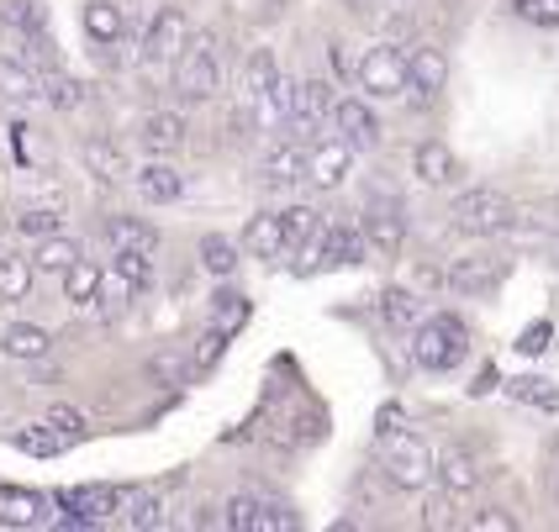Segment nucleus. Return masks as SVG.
I'll list each match as a JSON object with an SVG mask.
<instances>
[{"instance_id":"29","label":"nucleus","mask_w":559,"mask_h":532,"mask_svg":"<svg viewBox=\"0 0 559 532\" xmlns=\"http://www.w3.org/2000/svg\"><path fill=\"white\" fill-rule=\"evenodd\" d=\"M74 258H85V253H80V243H69V238H59V232L37 238V253H32V264H37V269H48V275H63Z\"/></svg>"},{"instance_id":"25","label":"nucleus","mask_w":559,"mask_h":532,"mask_svg":"<svg viewBox=\"0 0 559 532\" xmlns=\"http://www.w3.org/2000/svg\"><path fill=\"white\" fill-rule=\"evenodd\" d=\"M412 164H417V180H423V185H449V180H454V169H460L454 154H449L443 143H423Z\"/></svg>"},{"instance_id":"13","label":"nucleus","mask_w":559,"mask_h":532,"mask_svg":"<svg viewBox=\"0 0 559 532\" xmlns=\"http://www.w3.org/2000/svg\"><path fill=\"white\" fill-rule=\"evenodd\" d=\"M32 285H37V264H32L27 253H0V306L27 301Z\"/></svg>"},{"instance_id":"8","label":"nucleus","mask_w":559,"mask_h":532,"mask_svg":"<svg viewBox=\"0 0 559 532\" xmlns=\"http://www.w3.org/2000/svg\"><path fill=\"white\" fill-rule=\"evenodd\" d=\"M333 122H338V132H343V143L359 154H370V148H380V117H374L365 100H338L333 106Z\"/></svg>"},{"instance_id":"41","label":"nucleus","mask_w":559,"mask_h":532,"mask_svg":"<svg viewBox=\"0 0 559 532\" xmlns=\"http://www.w3.org/2000/svg\"><path fill=\"white\" fill-rule=\"evenodd\" d=\"M280 221H285V243L290 249H301L311 232H317V211L311 206H290V211H280Z\"/></svg>"},{"instance_id":"48","label":"nucleus","mask_w":559,"mask_h":532,"mask_svg":"<svg viewBox=\"0 0 559 532\" xmlns=\"http://www.w3.org/2000/svg\"><path fill=\"white\" fill-rule=\"evenodd\" d=\"M285 528H290V517H285L280 506L259 501V511H253V528H249V532H285Z\"/></svg>"},{"instance_id":"50","label":"nucleus","mask_w":559,"mask_h":532,"mask_svg":"<svg viewBox=\"0 0 559 532\" xmlns=\"http://www.w3.org/2000/svg\"><path fill=\"white\" fill-rule=\"evenodd\" d=\"M469 528L475 532H518V517H507V511H480Z\"/></svg>"},{"instance_id":"45","label":"nucleus","mask_w":559,"mask_h":532,"mask_svg":"<svg viewBox=\"0 0 559 532\" xmlns=\"http://www.w3.org/2000/svg\"><path fill=\"white\" fill-rule=\"evenodd\" d=\"M518 16L533 27H559V0H518Z\"/></svg>"},{"instance_id":"35","label":"nucleus","mask_w":559,"mask_h":532,"mask_svg":"<svg viewBox=\"0 0 559 532\" xmlns=\"http://www.w3.org/2000/svg\"><path fill=\"white\" fill-rule=\"evenodd\" d=\"M132 295H138V285H132V280H122L117 269H106V275H100V295H95V301L106 306V316H122V312H127V301H132Z\"/></svg>"},{"instance_id":"11","label":"nucleus","mask_w":559,"mask_h":532,"mask_svg":"<svg viewBox=\"0 0 559 532\" xmlns=\"http://www.w3.org/2000/svg\"><path fill=\"white\" fill-rule=\"evenodd\" d=\"M322 117H333V85L328 80H307V85H296V117L290 126L311 137V126H322Z\"/></svg>"},{"instance_id":"44","label":"nucleus","mask_w":559,"mask_h":532,"mask_svg":"<svg viewBox=\"0 0 559 532\" xmlns=\"http://www.w3.org/2000/svg\"><path fill=\"white\" fill-rule=\"evenodd\" d=\"M253 126H259V111H253V100L233 106V117H227V143H249Z\"/></svg>"},{"instance_id":"47","label":"nucleus","mask_w":559,"mask_h":532,"mask_svg":"<svg viewBox=\"0 0 559 532\" xmlns=\"http://www.w3.org/2000/svg\"><path fill=\"white\" fill-rule=\"evenodd\" d=\"M48 422L59 427L63 438H80V433H85V411H74V407H53L48 411Z\"/></svg>"},{"instance_id":"21","label":"nucleus","mask_w":559,"mask_h":532,"mask_svg":"<svg viewBox=\"0 0 559 532\" xmlns=\"http://www.w3.org/2000/svg\"><path fill=\"white\" fill-rule=\"evenodd\" d=\"M85 32H91V43H100V48H117V37H122V5L117 0H91L85 5Z\"/></svg>"},{"instance_id":"23","label":"nucleus","mask_w":559,"mask_h":532,"mask_svg":"<svg viewBox=\"0 0 559 532\" xmlns=\"http://www.w3.org/2000/svg\"><path fill=\"white\" fill-rule=\"evenodd\" d=\"M438 480H443V491H454V496H469V491L480 485V470H475V459H469L465 448H449V454L438 459Z\"/></svg>"},{"instance_id":"33","label":"nucleus","mask_w":559,"mask_h":532,"mask_svg":"<svg viewBox=\"0 0 559 532\" xmlns=\"http://www.w3.org/2000/svg\"><path fill=\"white\" fill-rule=\"evenodd\" d=\"M5 353H11V359H43V353H48V332H43V327H22V322H16V327H11V332H5Z\"/></svg>"},{"instance_id":"39","label":"nucleus","mask_w":559,"mask_h":532,"mask_svg":"<svg viewBox=\"0 0 559 532\" xmlns=\"http://www.w3.org/2000/svg\"><path fill=\"white\" fill-rule=\"evenodd\" d=\"M59 221H63L59 206H27V211L16 217V232H22V238H48V232H59Z\"/></svg>"},{"instance_id":"37","label":"nucleus","mask_w":559,"mask_h":532,"mask_svg":"<svg viewBox=\"0 0 559 532\" xmlns=\"http://www.w3.org/2000/svg\"><path fill=\"white\" fill-rule=\"evenodd\" d=\"M154 253H132V249H117V258H111V269L122 275V280H132L138 290H148L154 285V264H148Z\"/></svg>"},{"instance_id":"54","label":"nucleus","mask_w":559,"mask_h":532,"mask_svg":"<svg viewBox=\"0 0 559 532\" xmlns=\"http://www.w3.org/2000/svg\"><path fill=\"white\" fill-rule=\"evenodd\" d=\"M555 501H559V470H555Z\"/></svg>"},{"instance_id":"17","label":"nucleus","mask_w":559,"mask_h":532,"mask_svg":"<svg viewBox=\"0 0 559 532\" xmlns=\"http://www.w3.org/2000/svg\"><path fill=\"white\" fill-rule=\"evenodd\" d=\"M243 249H249L253 258H280V253H290V243H285V221H280L275 211L253 217L249 227H243Z\"/></svg>"},{"instance_id":"32","label":"nucleus","mask_w":559,"mask_h":532,"mask_svg":"<svg viewBox=\"0 0 559 532\" xmlns=\"http://www.w3.org/2000/svg\"><path fill=\"white\" fill-rule=\"evenodd\" d=\"M201 264H206L217 280H227V275L238 269V243H233V238H222V232L201 238Z\"/></svg>"},{"instance_id":"34","label":"nucleus","mask_w":559,"mask_h":532,"mask_svg":"<svg viewBox=\"0 0 559 532\" xmlns=\"http://www.w3.org/2000/svg\"><path fill=\"white\" fill-rule=\"evenodd\" d=\"M43 95H48V106H53V111H74V106L85 100V85L53 69V74H43Z\"/></svg>"},{"instance_id":"10","label":"nucleus","mask_w":559,"mask_h":532,"mask_svg":"<svg viewBox=\"0 0 559 532\" xmlns=\"http://www.w3.org/2000/svg\"><path fill=\"white\" fill-rule=\"evenodd\" d=\"M443 85H449V59H443L438 48H412V53H406V90L433 100Z\"/></svg>"},{"instance_id":"30","label":"nucleus","mask_w":559,"mask_h":532,"mask_svg":"<svg viewBox=\"0 0 559 532\" xmlns=\"http://www.w3.org/2000/svg\"><path fill=\"white\" fill-rule=\"evenodd\" d=\"M301 169H307V154L301 148H275V154L264 158V185L270 190H285L301 180Z\"/></svg>"},{"instance_id":"15","label":"nucleus","mask_w":559,"mask_h":532,"mask_svg":"<svg viewBox=\"0 0 559 532\" xmlns=\"http://www.w3.org/2000/svg\"><path fill=\"white\" fill-rule=\"evenodd\" d=\"M365 243L385 258H396L406 249V217L402 211H365Z\"/></svg>"},{"instance_id":"51","label":"nucleus","mask_w":559,"mask_h":532,"mask_svg":"<svg viewBox=\"0 0 559 532\" xmlns=\"http://www.w3.org/2000/svg\"><path fill=\"white\" fill-rule=\"evenodd\" d=\"M127 522H132V528H158V522H164V501H158V496H148V501L138 506Z\"/></svg>"},{"instance_id":"18","label":"nucleus","mask_w":559,"mask_h":532,"mask_svg":"<svg viewBox=\"0 0 559 532\" xmlns=\"http://www.w3.org/2000/svg\"><path fill=\"white\" fill-rule=\"evenodd\" d=\"M253 100H259V122L264 126L290 122V117H296V80H290V74H275V80H270V90L253 95Z\"/></svg>"},{"instance_id":"19","label":"nucleus","mask_w":559,"mask_h":532,"mask_svg":"<svg viewBox=\"0 0 559 532\" xmlns=\"http://www.w3.org/2000/svg\"><path fill=\"white\" fill-rule=\"evenodd\" d=\"M80 158H85V169H91L95 180H122L127 174V154L111 143V137H85Z\"/></svg>"},{"instance_id":"20","label":"nucleus","mask_w":559,"mask_h":532,"mask_svg":"<svg viewBox=\"0 0 559 532\" xmlns=\"http://www.w3.org/2000/svg\"><path fill=\"white\" fill-rule=\"evenodd\" d=\"M106 238H111V249H132V253H154L158 249L154 221H143V217H111Z\"/></svg>"},{"instance_id":"49","label":"nucleus","mask_w":559,"mask_h":532,"mask_svg":"<svg viewBox=\"0 0 559 532\" xmlns=\"http://www.w3.org/2000/svg\"><path fill=\"white\" fill-rule=\"evenodd\" d=\"M549 332H555L549 322H533V327H528V332H523V338H518L512 348H518V353H528V359H533V353H544V348H549Z\"/></svg>"},{"instance_id":"2","label":"nucleus","mask_w":559,"mask_h":532,"mask_svg":"<svg viewBox=\"0 0 559 532\" xmlns=\"http://www.w3.org/2000/svg\"><path fill=\"white\" fill-rule=\"evenodd\" d=\"M380 470L402 491H423L438 474V459L428 438H417V433H380Z\"/></svg>"},{"instance_id":"22","label":"nucleus","mask_w":559,"mask_h":532,"mask_svg":"<svg viewBox=\"0 0 559 532\" xmlns=\"http://www.w3.org/2000/svg\"><path fill=\"white\" fill-rule=\"evenodd\" d=\"M501 275H507V258H465V264H454L449 269V285L454 290H491V285H501Z\"/></svg>"},{"instance_id":"46","label":"nucleus","mask_w":559,"mask_h":532,"mask_svg":"<svg viewBox=\"0 0 559 532\" xmlns=\"http://www.w3.org/2000/svg\"><path fill=\"white\" fill-rule=\"evenodd\" d=\"M222 511H227V517H222L227 528H243V532H249L253 528V511H259V496H233V501L222 506Z\"/></svg>"},{"instance_id":"27","label":"nucleus","mask_w":559,"mask_h":532,"mask_svg":"<svg viewBox=\"0 0 559 532\" xmlns=\"http://www.w3.org/2000/svg\"><path fill=\"white\" fill-rule=\"evenodd\" d=\"M11 59H16V63H27L32 74H37V80L59 69V53H53V43H48L43 32H32V37H16V48H11Z\"/></svg>"},{"instance_id":"24","label":"nucleus","mask_w":559,"mask_h":532,"mask_svg":"<svg viewBox=\"0 0 559 532\" xmlns=\"http://www.w3.org/2000/svg\"><path fill=\"white\" fill-rule=\"evenodd\" d=\"M0 22L16 32V37L48 32V5H43V0H5V5H0Z\"/></svg>"},{"instance_id":"26","label":"nucleus","mask_w":559,"mask_h":532,"mask_svg":"<svg viewBox=\"0 0 559 532\" xmlns=\"http://www.w3.org/2000/svg\"><path fill=\"white\" fill-rule=\"evenodd\" d=\"M518 407H533V411H559V385L555 379H538V375H523L507 385Z\"/></svg>"},{"instance_id":"14","label":"nucleus","mask_w":559,"mask_h":532,"mask_svg":"<svg viewBox=\"0 0 559 532\" xmlns=\"http://www.w3.org/2000/svg\"><path fill=\"white\" fill-rule=\"evenodd\" d=\"M0 522H5V528H37V522H43V491L0 485Z\"/></svg>"},{"instance_id":"1","label":"nucleus","mask_w":559,"mask_h":532,"mask_svg":"<svg viewBox=\"0 0 559 532\" xmlns=\"http://www.w3.org/2000/svg\"><path fill=\"white\" fill-rule=\"evenodd\" d=\"M465 353H469V327L460 322V316H433V322H423L417 338H412V359H417L428 375L460 370Z\"/></svg>"},{"instance_id":"53","label":"nucleus","mask_w":559,"mask_h":532,"mask_svg":"<svg viewBox=\"0 0 559 532\" xmlns=\"http://www.w3.org/2000/svg\"><path fill=\"white\" fill-rule=\"evenodd\" d=\"M497 385H501V375L491 370V364H486V370H480V379H475L469 390H475V396H486V390H497Z\"/></svg>"},{"instance_id":"12","label":"nucleus","mask_w":559,"mask_h":532,"mask_svg":"<svg viewBox=\"0 0 559 532\" xmlns=\"http://www.w3.org/2000/svg\"><path fill=\"white\" fill-rule=\"evenodd\" d=\"M138 190H143V201L169 206V201H180V195H186V174H180V169H169V164H158V158H148V164L138 169Z\"/></svg>"},{"instance_id":"43","label":"nucleus","mask_w":559,"mask_h":532,"mask_svg":"<svg viewBox=\"0 0 559 532\" xmlns=\"http://www.w3.org/2000/svg\"><path fill=\"white\" fill-rule=\"evenodd\" d=\"M423 528H433V532L460 528V517H454V491H443V496H433V501L423 506Z\"/></svg>"},{"instance_id":"36","label":"nucleus","mask_w":559,"mask_h":532,"mask_svg":"<svg viewBox=\"0 0 559 532\" xmlns=\"http://www.w3.org/2000/svg\"><path fill=\"white\" fill-rule=\"evenodd\" d=\"M275 74H280V69H275V53H270V48H253V53H249V69H243V90H249V100L270 90V80H275Z\"/></svg>"},{"instance_id":"3","label":"nucleus","mask_w":559,"mask_h":532,"mask_svg":"<svg viewBox=\"0 0 559 532\" xmlns=\"http://www.w3.org/2000/svg\"><path fill=\"white\" fill-rule=\"evenodd\" d=\"M449 221H454V232H465V238H497V232H507V227L518 221V206H512L501 190H469V195L454 201Z\"/></svg>"},{"instance_id":"4","label":"nucleus","mask_w":559,"mask_h":532,"mask_svg":"<svg viewBox=\"0 0 559 532\" xmlns=\"http://www.w3.org/2000/svg\"><path fill=\"white\" fill-rule=\"evenodd\" d=\"M217 85H222L217 43H212V32H195V43H186V53L175 59V95L180 100H212Z\"/></svg>"},{"instance_id":"16","label":"nucleus","mask_w":559,"mask_h":532,"mask_svg":"<svg viewBox=\"0 0 559 532\" xmlns=\"http://www.w3.org/2000/svg\"><path fill=\"white\" fill-rule=\"evenodd\" d=\"M143 148L154 158L186 148V117H180V111H154V117L143 122Z\"/></svg>"},{"instance_id":"7","label":"nucleus","mask_w":559,"mask_h":532,"mask_svg":"<svg viewBox=\"0 0 559 532\" xmlns=\"http://www.w3.org/2000/svg\"><path fill=\"white\" fill-rule=\"evenodd\" d=\"M190 43V22L180 5H164L154 22H148V32H143V59L148 63H175L180 53H186Z\"/></svg>"},{"instance_id":"6","label":"nucleus","mask_w":559,"mask_h":532,"mask_svg":"<svg viewBox=\"0 0 559 532\" xmlns=\"http://www.w3.org/2000/svg\"><path fill=\"white\" fill-rule=\"evenodd\" d=\"M59 501L69 511V528H95V522H111L122 511L127 491H117V485H74V491H63Z\"/></svg>"},{"instance_id":"38","label":"nucleus","mask_w":559,"mask_h":532,"mask_svg":"<svg viewBox=\"0 0 559 532\" xmlns=\"http://www.w3.org/2000/svg\"><path fill=\"white\" fill-rule=\"evenodd\" d=\"M37 90H43V80L32 74L27 63H16V59L0 63V95H16L22 100V95H37Z\"/></svg>"},{"instance_id":"9","label":"nucleus","mask_w":559,"mask_h":532,"mask_svg":"<svg viewBox=\"0 0 559 532\" xmlns=\"http://www.w3.org/2000/svg\"><path fill=\"white\" fill-rule=\"evenodd\" d=\"M348 164H354V148L348 143H317L307 154V169H301V180H311L317 190H338L343 174H348Z\"/></svg>"},{"instance_id":"31","label":"nucleus","mask_w":559,"mask_h":532,"mask_svg":"<svg viewBox=\"0 0 559 532\" xmlns=\"http://www.w3.org/2000/svg\"><path fill=\"white\" fill-rule=\"evenodd\" d=\"M380 316H385V322H391L396 332H406V327H417V316H423V301H417L412 290H402V285H396V290H385V295H380Z\"/></svg>"},{"instance_id":"5","label":"nucleus","mask_w":559,"mask_h":532,"mask_svg":"<svg viewBox=\"0 0 559 532\" xmlns=\"http://www.w3.org/2000/svg\"><path fill=\"white\" fill-rule=\"evenodd\" d=\"M359 90L380 95V100L406 95V53H402V48H391V43L370 48V53L359 59Z\"/></svg>"},{"instance_id":"28","label":"nucleus","mask_w":559,"mask_h":532,"mask_svg":"<svg viewBox=\"0 0 559 532\" xmlns=\"http://www.w3.org/2000/svg\"><path fill=\"white\" fill-rule=\"evenodd\" d=\"M100 275H106V269H95L91 258H74V264L63 269V295H69L74 306L95 301V295H100Z\"/></svg>"},{"instance_id":"52","label":"nucleus","mask_w":559,"mask_h":532,"mask_svg":"<svg viewBox=\"0 0 559 532\" xmlns=\"http://www.w3.org/2000/svg\"><path fill=\"white\" fill-rule=\"evenodd\" d=\"M154 375H158V379H169V385H180L186 364H180V359H154Z\"/></svg>"},{"instance_id":"42","label":"nucleus","mask_w":559,"mask_h":532,"mask_svg":"<svg viewBox=\"0 0 559 532\" xmlns=\"http://www.w3.org/2000/svg\"><path fill=\"white\" fill-rule=\"evenodd\" d=\"M249 322V301L238 295V290H222L217 295V332H233V327H243Z\"/></svg>"},{"instance_id":"40","label":"nucleus","mask_w":559,"mask_h":532,"mask_svg":"<svg viewBox=\"0 0 559 532\" xmlns=\"http://www.w3.org/2000/svg\"><path fill=\"white\" fill-rule=\"evenodd\" d=\"M16 448H27L37 459H53V454H63V433L53 422L48 427H27V433H16Z\"/></svg>"}]
</instances>
